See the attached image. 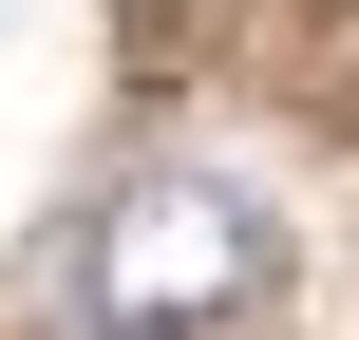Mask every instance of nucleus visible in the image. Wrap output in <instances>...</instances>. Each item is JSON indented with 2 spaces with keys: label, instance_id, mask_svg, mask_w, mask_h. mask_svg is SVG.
<instances>
[{
  "label": "nucleus",
  "instance_id": "1",
  "mask_svg": "<svg viewBox=\"0 0 359 340\" xmlns=\"http://www.w3.org/2000/svg\"><path fill=\"white\" fill-rule=\"evenodd\" d=\"M265 208L227 189V170H133L95 227H76V322L95 340H208L265 303Z\"/></svg>",
  "mask_w": 359,
  "mask_h": 340
}]
</instances>
